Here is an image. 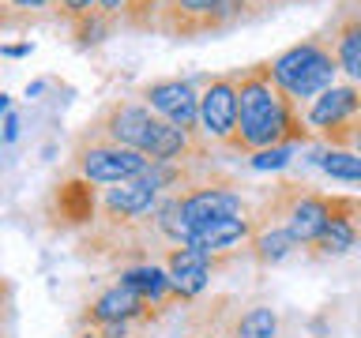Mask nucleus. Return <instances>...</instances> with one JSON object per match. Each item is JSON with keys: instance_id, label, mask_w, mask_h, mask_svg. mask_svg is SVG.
<instances>
[{"instance_id": "obj_26", "label": "nucleus", "mask_w": 361, "mask_h": 338, "mask_svg": "<svg viewBox=\"0 0 361 338\" xmlns=\"http://www.w3.org/2000/svg\"><path fill=\"white\" fill-rule=\"evenodd\" d=\"M11 15H16V27H27V23H42L45 11L56 8V0H8Z\"/></svg>"}, {"instance_id": "obj_29", "label": "nucleus", "mask_w": 361, "mask_h": 338, "mask_svg": "<svg viewBox=\"0 0 361 338\" xmlns=\"http://www.w3.org/2000/svg\"><path fill=\"white\" fill-rule=\"evenodd\" d=\"M11 27H16V15H11L8 0H0V30H11Z\"/></svg>"}, {"instance_id": "obj_25", "label": "nucleus", "mask_w": 361, "mask_h": 338, "mask_svg": "<svg viewBox=\"0 0 361 338\" xmlns=\"http://www.w3.org/2000/svg\"><path fill=\"white\" fill-rule=\"evenodd\" d=\"M293 162V146L282 143V146H267V151H256L248 154V169H256V173H271V169H286Z\"/></svg>"}, {"instance_id": "obj_1", "label": "nucleus", "mask_w": 361, "mask_h": 338, "mask_svg": "<svg viewBox=\"0 0 361 338\" xmlns=\"http://www.w3.org/2000/svg\"><path fill=\"white\" fill-rule=\"evenodd\" d=\"M233 83H237V132L226 143V151L233 154H256L267 146H298L309 143L312 132L301 120V109L286 90L275 83L271 75V61L233 68Z\"/></svg>"}, {"instance_id": "obj_6", "label": "nucleus", "mask_w": 361, "mask_h": 338, "mask_svg": "<svg viewBox=\"0 0 361 338\" xmlns=\"http://www.w3.org/2000/svg\"><path fill=\"white\" fill-rule=\"evenodd\" d=\"M151 120H154V113L147 109L143 101L117 98V101H109V106L87 124V132L79 135V139L117 143V146H135V151H140V143L147 135V124H151Z\"/></svg>"}, {"instance_id": "obj_7", "label": "nucleus", "mask_w": 361, "mask_h": 338, "mask_svg": "<svg viewBox=\"0 0 361 338\" xmlns=\"http://www.w3.org/2000/svg\"><path fill=\"white\" fill-rule=\"evenodd\" d=\"M140 98H143V106L151 113H158L162 120L185 128L188 135H200V94L188 79H158V83H147L140 90Z\"/></svg>"}, {"instance_id": "obj_4", "label": "nucleus", "mask_w": 361, "mask_h": 338, "mask_svg": "<svg viewBox=\"0 0 361 338\" xmlns=\"http://www.w3.org/2000/svg\"><path fill=\"white\" fill-rule=\"evenodd\" d=\"M233 27V11L230 0H173L162 11V30L166 38L177 42H196L207 34H222Z\"/></svg>"}, {"instance_id": "obj_34", "label": "nucleus", "mask_w": 361, "mask_h": 338, "mask_svg": "<svg viewBox=\"0 0 361 338\" xmlns=\"http://www.w3.org/2000/svg\"><path fill=\"white\" fill-rule=\"evenodd\" d=\"M200 338H219V334H200Z\"/></svg>"}, {"instance_id": "obj_3", "label": "nucleus", "mask_w": 361, "mask_h": 338, "mask_svg": "<svg viewBox=\"0 0 361 338\" xmlns=\"http://www.w3.org/2000/svg\"><path fill=\"white\" fill-rule=\"evenodd\" d=\"M72 173L90 180V184H124L147 173L151 158L135 146H117V143H98V139H79L72 151Z\"/></svg>"}, {"instance_id": "obj_23", "label": "nucleus", "mask_w": 361, "mask_h": 338, "mask_svg": "<svg viewBox=\"0 0 361 338\" xmlns=\"http://www.w3.org/2000/svg\"><path fill=\"white\" fill-rule=\"evenodd\" d=\"M121 27L128 30H162V0H128V8H124L121 15Z\"/></svg>"}, {"instance_id": "obj_27", "label": "nucleus", "mask_w": 361, "mask_h": 338, "mask_svg": "<svg viewBox=\"0 0 361 338\" xmlns=\"http://www.w3.org/2000/svg\"><path fill=\"white\" fill-rule=\"evenodd\" d=\"M98 8V0H56L53 15L64 23V27H72V23H79L83 15H90V11Z\"/></svg>"}, {"instance_id": "obj_32", "label": "nucleus", "mask_w": 361, "mask_h": 338, "mask_svg": "<svg viewBox=\"0 0 361 338\" xmlns=\"http://www.w3.org/2000/svg\"><path fill=\"white\" fill-rule=\"evenodd\" d=\"M169 4H173V0H162V11H166V8H169Z\"/></svg>"}, {"instance_id": "obj_11", "label": "nucleus", "mask_w": 361, "mask_h": 338, "mask_svg": "<svg viewBox=\"0 0 361 338\" xmlns=\"http://www.w3.org/2000/svg\"><path fill=\"white\" fill-rule=\"evenodd\" d=\"M324 45L331 49L338 72L346 79H354V83H361V8H354V4L338 8V15L327 27Z\"/></svg>"}, {"instance_id": "obj_21", "label": "nucleus", "mask_w": 361, "mask_h": 338, "mask_svg": "<svg viewBox=\"0 0 361 338\" xmlns=\"http://www.w3.org/2000/svg\"><path fill=\"white\" fill-rule=\"evenodd\" d=\"M275 334H279V315L267 304H256L230 323V338H275Z\"/></svg>"}, {"instance_id": "obj_9", "label": "nucleus", "mask_w": 361, "mask_h": 338, "mask_svg": "<svg viewBox=\"0 0 361 338\" xmlns=\"http://www.w3.org/2000/svg\"><path fill=\"white\" fill-rule=\"evenodd\" d=\"M354 117H361V87L357 83H335L305 106V124L312 128V135H327V132L350 124Z\"/></svg>"}, {"instance_id": "obj_16", "label": "nucleus", "mask_w": 361, "mask_h": 338, "mask_svg": "<svg viewBox=\"0 0 361 338\" xmlns=\"http://www.w3.org/2000/svg\"><path fill=\"white\" fill-rule=\"evenodd\" d=\"M94 184L83 177H72V180H61L49 196V214H53V225H83L94 218Z\"/></svg>"}, {"instance_id": "obj_15", "label": "nucleus", "mask_w": 361, "mask_h": 338, "mask_svg": "<svg viewBox=\"0 0 361 338\" xmlns=\"http://www.w3.org/2000/svg\"><path fill=\"white\" fill-rule=\"evenodd\" d=\"M211 267H214V259L196 252V248H188V244H177L173 252L166 256V275L173 278V289H177L180 301L200 297V293L207 289Z\"/></svg>"}, {"instance_id": "obj_13", "label": "nucleus", "mask_w": 361, "mask_h": 338, "mask_svg": "<svg viewBox=\"0 0 361 338\" xmlns=\"http://www.w3.org/2000/svg\"><path fill=\"white\" fill-rule=\"evenodd\" d=\"M158 203H162L158 192L147 184L143 177L124 180V184H109L106 196H102V207H106L109 222H140V218H147V214H154Z\"/></svg>"}, {"instance_id": "obj_31", "label": "nucleus", "mask_w": 361, "mask_h": 338, "mask_svg": "<svg viewBox=\"0 0 361 338\" xmlns=\"http://www.w3.org/2000/svg\"><path fill=\"white\" fill-rule=\"evenodd\" d=\"M8 113H11V98L0 94V117H8Z\"/></svg>"}, {"instance_id": "obj_14", "label": "nucleus", "mask_w": 361, "mask_h": 338, "mask_svg": "<svg viewBox=\"0 0 361 338\" xmlns=\"http://www.w3.org/2000/svg\"><path fill=\"white\" fill-rule=\"evenodd\" d=\"M256 233V222L252 218H214V222H203L188 233V248H196L203 256H222V252H233L237 244H248Z\"/></svg>"}, {"instance_id": "obj_12", "label": "nucleus", "mask_w": 361, "mask_h": 338, "mask_svg": "<svg viewBox=\"0 0 361 338\" xmlns=\"http://www.w3.org/2000/svg\"><path fill=\"white\" fill-rule=\"evenodd\" d=\"M327 218H331V196H320V192H298L290 199L286 214H282V225L293 233V241L301 248H312L327 230Z\"/></svg>"}, {"instance_id": "obj_18", "label": "nucleus", "mask_w": 361, "mask_h": 338, "mask_svg": "<svg viewBox=\"0 0 361 338\" xmlns=\"http://www.w3.org/2000/svg\"><path fill=\"white\" fill-rule=\"evenodd\" d=\"M121 282L128 289H135L147 304H154V308H166L169 301H180L177 289H173V278L166 275L162 267L154 263H143V267H124L121 270Z\"/></svg>"}, {"instance_id": "obj_5", "label": "nucleus", "mask_w": 361, "mask_h": 338, "mask_svg": "<svg viewBox=\"0 0 361 338\" xmlns=\"http://www.w3.org/2000/svg\"><path fill=\"white\" fill-rule=\"evenodd\" d=\"M237 132V83L233 72L207 75L200 90V135L207 143H230Z\"/></svg>"}, {"instance_id": "obj_2", "label": "nucleus", "mask_w": 361, "mask_h": 338, "mask_svg": "<svg viewBox=\"0 0 361 338\" xmlns=\"http://www.w3.org/2000/svg\"><path fill=\"white\" fill-rule=\"evenodd\" d=\"M271 75H275V83L301 106V101L320 98L327 87H335L338 64H335L331 49L324 45V38L316 34V38H305L298 45H290V49H282L275 61H271Z\"/></svg>"}, {"instance_id": "obj_10", "label": "nucleus", "mask_w": 361, "mask_h": 338, "mask_svg": "<svg viewBox=\"0 0 361 338\" xmlns=\"http://www.w3.org/2000/svg\"><path fill=\"white\" fill-rule=\"evenodd\" d=\"M151 308H154V304H147L135 289H128L124 282H117V286L102 289L98 297L87 304V312H83V320H79V323H90V327L143 323V320H151Z\"/></svg>"}, {"instance_id": "obj_28", "label": "nucleus", "mask_w": 361, "mask_h": 338, "mask_svg": "<svg viewBox=\"0 0 361 338\" xmlns=\"http://www.w3.org/2000/svg\"><path fill=\"white\" fill-rule=\"evenodd\" d=\"M98 8L106 11V15L121 19V15H124V8H128V0H98Z\"/></svg>"}, {"instance_id": "obj_20", "label": "nucleus", "mask_w": 361, "mask_h": 338, "mask_svg": "<svg viewBox=\"0 0 361 338\" xmlns=\"http://www.w3.org/2000/svg\"><path fill=\"white\" fill-rule=\"evenodd\" d=\"M312 162L324 169L331 180H346V184H361V154L343 151V146H324L312 154Z\"/></svg>"}, {"instance_id": "obj_17", "label": "nucleus", "mask_w": 361, "mask_h": 338, "mask_svg": "<svg viewBox=\"0 0 361 338\" xmlns=\"http://www.w3.org/2000/svg\"><path fill=\"white\" fill-rule=\"evenodd\" d=\"M357 214H361L357 199L331 196V218H327V230H324V237L312 248L320 256H346L350 248L357 244Z\"/></svg>"}, {"instance_id": "obj_19", "label": "nucleus", "mask_w": 361, "mask_h": 338, "mask_svg": "<svg viewBox=\"0 0 361 338\" xmlns=\"http://www.w3.org/2000/svg\"><path fill=\"white\" fill-rule=\"evenodd\" d=\"M252 256L259 259L264 267H275L282 263V259H290L293 252H298V241H293V233L286 230V225H256V233H252Z\"/></svg>"}, {"instance_id": "obj_22", "label": "nucleus", "mask_w": 361, "mask_h": 338, "mask_svg": "<svg viewBox=\"0 0 361 338\" xmlns=\"http://www.w3.org/2000/svg\"><path fill=\"white\" fill-rule=\"evenodd\" d=\"M117 27H121V19H113L102 8H94L90 15L72 23V38H75L79 49H94V45H102L106 38H113V30H117Z\"/></svg>"}, {"instance_id": "obj_33", "label": "nucleus", "mask_w": 361, "mask_h": 338, "mask_svg": "<svg viewBox=\"0 0 361 338\" xmlns=\"http://www.w3.org/2000/svg\"><path fill=\"white\" fill-rule=\"evenodd\" d=\"M290 4H309V0H290Z\"/></svg>"}, {"instance_id": "obj_24", "label": "nucleus", "mask_w": 361, "mask_h": 338, "mask_svg": "<svg viewBox=\"0 0 361 338\" xmlns=\"http://www.w3.org/2000/svg\"><path fill=\"white\" fill-rule=\"evenodd\" d=\"M286 4H290V0H230L233 27H237V23H256V19H264V15H271V11L286 8Z\"/></svg>"}, {"instance_id": "obj_8", "label": "nucleus", "mask_w": 361, "mask_h": 338, "mask_svg": "<svg viewBox=\"0 0 361 338\" xmlns=\"http://www.w3.org/2000/svg\"><path fill=\"white\" fill-rule=\"evenodd\" d=\"M180 214L188 230L214 218H248V203L241 192L222 188V184H196L192 192H180Z\"/></svg>"}, {"instance_id": "obj_30", "label": "nucleus", "mask_w": 361, "mask_h": 338, "mask_svg": "<svg viewBox=\"0 0 361 338\" xmlns=\"http://www.w3.org/2000/svg\"><path fill=\"white\" fill-rule=\"evenodd\" d=\"M4 56H27L30 53V42H16V45H4V49H0Z\"/></svg>"}]
</instances>
